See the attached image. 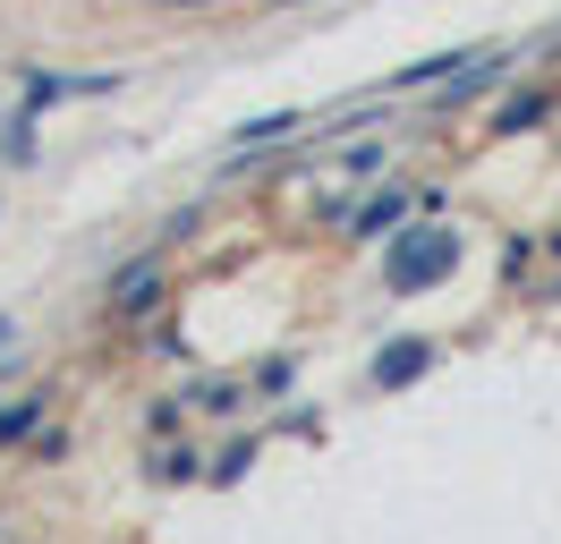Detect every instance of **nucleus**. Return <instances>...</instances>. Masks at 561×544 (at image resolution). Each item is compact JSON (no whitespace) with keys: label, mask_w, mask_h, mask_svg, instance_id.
I'll return each mask as SVG.
<instances>
[{"label":"nucleus","mask_w":561,"mask_h":544,"mask_svg":"<svg viewBox=\"0 0 561 544\" xmlns=\"http://www.w3.org/2000/svg\"><path fill=\"white\" fill-rule=\"evenodd\" d=\"M451 264H459V238L451 230H417V238H400V247H391V290H400V298H417V290H434Z\"/></svg>","instance_id":"1"},{"label":"nucleus","mask_w":561,"mask_h":544,"mask_svg":"<svg viewBox=\"0 0 561 544\" xmlns=\"http://www.w3.org/2000/svg\"><path fill=\"white\" fill-rule=\"evenodd\" d=\"M391 222H400V196H383V204H366V213H357V230H391Z\"/></svg>","instance_id":"5"},{"label":"nucleus","mask_w":561,"mask_h":544,"mask_svg":"<svg viewBox=\"0 0 561 544\" xmlns=\"http://www.w3.org/2000/svg\"><path fill=\"white\" fill-rule=\"evenodd\" d=\"M298 128V120H289V111H273V120H247V136H239V154L247 145H280V136Z\"/></svg>","instance_id":"4"},{"label":"nucleus","mask_w":561,"mask_h":544,"mask_svg":"<svg viewBox=\"0 0 561 544\" xmlns=\"http://www.w3.org/2000/svg\"><path fill=\"white\" fill-rule=\"evenodd\" d=\"M417 374H425V340H400L375 358V383H417Z\"/></svg>","instance_id":"2"},{"label":"nucleus","mask_w":561,"mask_h":544,"mask_svg":"<svg viewBox=\"0 0 561 544\" xmlns=\"http://www.w3.org/2000/svg\"><path fill=\"white\" fill-rule=\"evenodd\" d=\"M145 298H153V264H145V272H128V281H119V306H145Z\"/></svg>","instance_id":"6"},{"label":"nucleus","mask_w":561,"mask_h":544,"mask_svg":"<svg viewBox=\"0 0 561 544\" xmlns=\"http://www.w3.org/2000/svg\"><path fill=\"white\" fill-rule=\"evenodd\" d=\"M545 111H553V94H511V102H502V120H493V128H502V136H519V128H536Z\"/></svg>","instance_id":"3"},{"label":"nucleus","mask_w":561,"mask_h":544,"mask_svg":"<svg viewBox=\"0 0 561 544\" xmlns=\"http://www.w3.org/2000/svg\"><path fill=\"white\" fill-rule=\"evenodd\" d=\"M0 349H9V324H0Z\"/></svg>","instance_id":"7"}]
</instances>
